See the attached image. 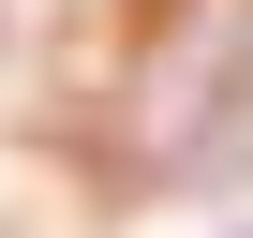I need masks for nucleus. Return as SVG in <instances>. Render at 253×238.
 Segmentation results:
<instances>
[]
</instances>
